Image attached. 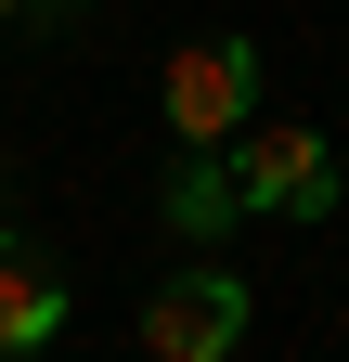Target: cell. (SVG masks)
<instances>
[{
  "instance_id": "2",
  "label": "cell",
  "mask_w": 349,
  "mask_h": 362,
  "mask_svg": "<svg viewBox=\"0 0 349 362\" xmlns=\"http://www.w3.org/2000/svg\"><path fill=\"white\" fill-rule=\"evenodd\" d=\"M155 104H168V143H233L246 104H259V52L246 39H194V52H168Z\"/></svg>"
},
{
  "instance_id": "6",
  "label": "cell",
  "mask_w": 349,
  "mask_h": 362,
  "mask_svg": "<svg viewBox=\"0 0 349 362\" xmlns=\"http://www.w3.org/2000/svg\"><path fill=\"white\" fill-rule=\"evenodd\" d=\"M52 13H91V0H52Z\"/></svg>"
},
{
  "instance_id": "1",
  "label": "cell",
  "mask_w": 349,
  "mask_h": 362,
  "mask_svg": "<svg viewBox=\"0 0 349 362\" xmlns=\"http://www.w3.org/2000/svg\"><path fill=\"white\" fill-rule=\"evenodd\" d=\"M220 168H233V207H259V220H324L336 207V143L324 129H233Z\"/></svg>"
},
{
  "instance_id": "5",
  "label": "cell",
  "mask_w": 349,
  "mask_h": 362,
  "mask_svg": "<svg viewBox=\"0 0 349 362\" xmlns=\"http://www.w3.org/2000/svg\"><path fill=\"white\" fill-rule=\"evenodd\" d=\"M52 324H65V285L26 246H0V349H52Z\"/></svg>"
},
{
  "instance_id": "8",
  "label": "cell",
  "mask_w": 349,
  "mask_h": 362,
  "mask_svg": "<svg viewBox=\"0 0 349 362\" xmlns=\"http://www.w3.org/2000/svg\"><path fill=\"white\" fill-rule=\"evenodd\" d=\"M0 181H13V168H0Z\"/></svg>"
},
{
  "instance_id": "7",
  "label": "cell",
  "mask_w": 349,
  "mask_h": 362,
  "mask_svg": "<svg viewBox=\"0 0 349 362\" xmlns=\"http://www.w3.org/2000/svg\"><path fill=\"white\" fill-rule=\"evenodd\" d=\"M0 26H13V0H0Z\"/></svg>"
},
{
  "instance_id": "4",
  "label": "cell",
  "mask_w": 349,
  "mask_h": 362,
  "mask_svg": "<svg viewBox=\"0 0 349 362\" xmlns=\"http://www.w3.org/2000/svg\"><path fill=\"white\" fill-rule=\"evenodd\" d=\"M155 207H168V233H182V246L233 233L246 207H233V168H220V143H182V168H168V194H155Z\"/></svg>"
},
{
  "instance_id": "3",
  "label": "cell",
  "mask_w": 349,
  "mask_h": 362,
  "mask_svg": "<svg viewBox=\"0 0 349 362\" xmlns=\"http://www.w3.org/2000/svg\"><path fill=\"white\" fill-rule=\"evenodd\" d=\"M233 337H246V285H233V272H207V259L168 272V285L143 298V349H155V362H220Z\"/></svg>"
}]
</instances>
